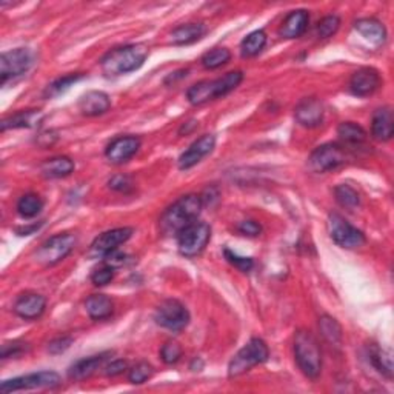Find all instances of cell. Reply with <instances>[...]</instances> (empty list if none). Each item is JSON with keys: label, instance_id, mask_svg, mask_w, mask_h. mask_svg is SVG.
Listing matches in <instances>:
<instances>
[{"label": "cell", "instance_id": "obj_3", "mask_svg": "<svg viewBox=\"0 0 394 394\" xmlns=\"http://www.w3.org/2000/svg\"><path fill=\"white\" fill-rule=\"evenodd\" d=\"M242 80H244L242 71H231L226 73L221 79L202 80L199 83H195L187 93L188 102L195 106L208 104L209 100L219 99L231 93L233 90H236L240 85Z\"/></svg>", "mask_w": 394, "mask_h": 394}, {"label": "cell", "instance_id": "obj_16", "mask_svg": "<svg viewBox=\"0 0 394 394\" xmlns=\"http://www.w3.org/2000/svg\"><path fill=\"white\" fill-rule=\"evenodd\" d=\"M296 121L307 128L319 127L324 121V105L319 99L307 97L300 100L295 110Z\"/></svg>", "mask_w": 394, "mask_h": 394}, {"label": "cell", "instance_id": "obj_29", "mask_svg": "<svg viewBox=\"0 0 394 394\" xmlns=\"http://www.w3.org/2000/svg\"><path fill=\"white\" fill-rule=\"evenodd\" d=\"M338 134L348 145H360L367 140V131L355 122H342L338 128Z\"/></svg>", "mask_w": 394, "mask_h": 394}, {"label": "cell", "instance_id": "obj_37", "mask_svg": "<svg viewBox=\"0 0 394 394\" xmlns=\"http://www.w3.org/2000/svg\"><path fill=\"white\" fill-rule=\"evenodd\" d=\"M154 370H153V367H151L148 362H139L134 365L130 373H128V379L131 383H144L147 382L151 376H153Z\"/></svg>", "mask_w": 394, "mask_h": 394}, {"label": "cell", "instance_id": "obj_38", "mask_svg": "<svg viewBox=\"0 0 394 394\" xmlns=\"http://www.w3.org/2000/svg\"><path fill=\"white\" fill-rule=\"evenodd\" d=\"M161 357L165 364L173 365L176 362H179V359L182 357V347L179 342L176 340H168L165 342L161 348Z\"/></svg>", "mask_w": 394, "mask_h": 394}, {"label": "cell", "instance_id": "obj_23", "mask_svg": "<svg viewBox=\"0 0 394 394\" xmlns=\"http://www.w3.org/2000/svg\"><path fill=\"white\" fill-rule=\"evenodd\" d=\"M371 131L374 139L381 142H387L393 137L394 131V123H393V111L391 108L385 106L377 110L373 116V123H371Z\"/></svg>", "mask_w": 394, "mask_h": 394}, {"label": "cell", "instance_id": "obj_40", "mask_svg": "<svg viewBox=\"0 0 394 394\" xmlns=\"http://www.w3.org/2000/svg\"><path fill=\"white\" fill-rule=\"evenodd\" d=\"M225 257H226V261H228L231 265H234V266L238 268V270L244 271V273H248L251 268H253V265H254L253 264V259L238 256V254L231 253L230 250H225Z\"/></svg>", "mask_w": 394, "mask_h": 394}, {"label": "cell", "instance_id": "obj_46", "mask_svg": "<svg viewBox=\"0 0 394 394\" xmlns=\"http://www.w3.org/2000/svg\"><path fill=\"white\" fill-rule=\"evenodd\" d=\"M128 368V365H127V362H125V360H113L111 364H108L106 367H105V374L106 376H119V374H122L125 370H127Z\"/></svg>", "mask_w": 394, "mask_h": 394}, {"label": "cell", "instance_id": "obj_26", "mask_svg": "<svg viewBox=\"0 0 394 394\" xmlns=\"http://www.w3.org/2000/svg\"><path fill=\"white\" fill-rule=\"evenodd\" d=\"M205 35V27L202 23H187L180 25L171 32L173 45H190L195 44Z\"/></svg>", "mask_w": 394, "mask_h": 394}, {"label": "cell", "instance_id": "obj_24", "mask_svg": "<svg viewBox=\"0 0 394 394\" xmlns=\"http://www.w3.org/2000/svg\"><path fill=\"white\" fill-rule=\"evenodd\" d=\"M40 171L47 179H62L74 171V162L66 156L51 157L42 164Z\"/></svg>", "mask_w": 394, "mask_h": 394}, {"label": "cell", "instance_id": "obj_18", "mask_svg": "<svg viewBox=\"0 0 394 394\" xmlns=\"http://www.w3.org/2000/svg\"><path fill=\"white\" fill-rule=\"evenodd\" d=\"M381 85V75L374 68H360L350 79V88L356 96H370Z\"/></svg>", "mask_w": 394, "mask_h": 394}, {"label": "cell", "instance_id": "obj_25", "mask_svg": "<svg viewBox=\"0 0 394 394\" xmlns=\"http://www.w3.org/2000/svg\"><path fill=\"white\" fill-rule=\"evenodd\" d=\"M85 308L91 319L104 321L113 314L114 304L113 300L105 295H93L87 299Z\"/></svg>", "mask_w": 394, "mask_h": 394}, {"label": "cell", "instance_id": "obj_28", "mask_svg": "<svg viewBox=\"0 0 394 394\" xmlns=\"http://www.w3.org/2000/svg\"><path fill=\"white\" fill-rule=\"evenodd\" d=\"M37 117H39L37 110L19 111L10 117H5L2 121V125H0V128H2V131H6L10 128H30L36 123Z\"/></svg>", "mask_w": 394, "mask_h": 394}, {"label": "cell", "instance_id": "obj_30", "mask_svg": "<svg viewBox=\"0 0 394 394\" xmlns=\"http://www.w3.org/2000/svg\"><path fill=\"white\" fill-rule=\"evenodd\" d=\"M266 45V35L262 30L253 31L248 35L240 45V53L244 57H254L262 51Z\"/></svg>", "mask_w": 394, "mask_h": 394}, {"label": "cell", "instance_id": "obj_13", "mask_svg": "<svg viewBox=\"0 0 394 394\" xmlns=\"http://www.w3.org/2000/svg\"><path fill=\"white\" fill-rule=\"evenodd\" d=\"M133 236V228L128 226H122V228H114L110 231H105L100 234L99 238L91 245L90 254L94 257H105L108 253L119 248Z\"/></svg>", "mask_w": 394, "mask_h": 394}, {"label": "cell", "instance_id": "obj_1", "mask_svg": "<svg viewBox=\"0 0 394 394\" xmlns=\"http://www.w3.org/2000/svg\"><path fill=\"white\" fill-rule=\"evenodd\" d=\"M202 207L204 202L200 196H182L168 209H165L161 221H159L161 231L165 236H178L183 228H187L188 225L196 222L200 211H202Z\"/></svg>", "mask_w": 394, "mask_h": 394}, {"label": "cell", "instance_id": "obj_7", "mask_svg": "<svg viewBox=\"0 0 394 394\" xmlns=\"http://www.w3.org/2000/svg\"><path fill=\"white\" fill-rule=\"evenodd\" d=\"M176 238H178L179 253L182 256L196 257L208 245L209 238H211V228L204 222H195L183 228Z\"/></svg>", "mask_w": 394, "mask_h": 394}, {"label": "cell", "instance_id": "obj_32", "mask_svg": "<svg viewBox=\"0 0 394 394\" xmlns=\"http://www.w3.org/2000/svg\"><path fill=\"white\" fill-rule=\"evenodd\" d=\"M319 330L326 342L339 347L342 343V328L336 319L330 316H322L319 319Z\"/></svg>", "mask_w": 394, "mask_h": 394}, {"label": "cell", "instance_id": "obj_12", "mask_svg": "<svg viewBox=\"0 0 394 394\" xmlns=\"http://www.w3.org/2000/svg\"><path fill=\"white\" fill-rule=\"evenodd\" d=\"M347 162V153L338 144H325L317 147L308 159L309 168L316 173H326L339 168Z\"/></svg>", "mask_w": 394, "mask_h": 394}, {"label": "cell", "instance_id": "obj_9", "mask_svg": "<svg viewBox=\"0 0 394 394\" xmlns=\"http://www.w3.org/2000/svg\"><path fill=\"white\" fill-rule=\"evenodd\" d=\"M62 383L61 376L54 371H39L27 376L14 377V379L5 381L0 385L2 393H13L22 390H36V388H56Z\"/></svg>", "mask_w": 394, "mask_h": 394}, {"label": "cell", "instance_id": "obj_4", "mask_svg": "<svg viewBox=\"0 0 394 394\" xmlns=\"http://www.w3.org/2000/svg\"><path fill=\"white\" fill-rule=\"evenodd\" d=\"M296 362L309 379H317L322 371V353L316 338L309 331L300 330L295 336Z\"/></svg>", "mask_w": 394, "mask_h": 394}, {"label": "cell", "instance_id": "obj_41", "mask_svg": "<svg viewBox=\"0 0 394 394\" xmlns=\"http://www.w3.org/2000/svg\"><path fill=\"white\" fill-rule=\"evenodd\" d=\"M28 345L23 342H18L14 340L11 343H5L2 347V359H8V357H18L23 353H27Z\"/></svg>", "mask_w": 394, "mask_h": 394}, {"label": "cell", "instance_id": "obj_43", "mask_svg": "<svg viewBox=\"0 0 394 394\" xmlns=\"http://www.w3.org/2000/svg\"><path fill=\"white\" fill-rule=\"evenodd\" d=\"M110 188H113L114 191L128 192L133 188V182L128 176H114L110 180Z\"/></svg>", "mask_w": 394, "mask_h": 394}, {"label": "cell", "instance_id": "obj_39", "mask_svg": "<svg viewBox=\"0 0 394 394\" xmlns=\"http://www.w3.org/2000/svg\"><path fill=\"white\" fill-rule=\"evenodd\" d=\"M114 279V268L110 265H104L102 268H97V270L91 276V281L96 285V287H105V285L110 283Z\"/></svg>", "mask_w": 394, "mask_h": 394}, {"label": "cell", "instance_id": "obj_17", "mask_svg": "<svg viewBox=\"0 0 394 394\" xmlns=\"http://www.w3.org/2000/svg\"><path fill=\"white\" fill-rule=\"evenodd\" d=\"M45 307L47 299L44 296L37 295V293H27V295H22L16 300L14 313L22 317V319L35 321L44 314Z\"/></svg>", "mask_w": 394, "mask_h": 394}, {"label": "cell", "instance_id": "obj_27", "mask_svg": "<svg viewBox=\"0 0 394 394\" xmlns=\"http://www.w3.org/2000/svg\"><path fill=\"white\" fill-rule=\"evenodd\" d=\"M368 356H370V360L376 370L387 377V379H391L393 377V356L390 351L383 350L379 345L373 343V345H370V348H368Z\"/></svg>", "mask_w": 394, "mask_h": 394}, {"label": "cell", "instance_id": "obj_35", "mask_svg": "<svg viewBox=\"0 0 394 394\" xmlns=\"http://www.w3.org/2000/svg\"><path fill=\"white\" fill-rule=\"evenodd\" d=\"M340 27V19L338 16H326L316 27V35L319 39H328L338 32Z\"/></svg>", "mask_w": 394, "mask_h": 394}, {"label": "cell", "instance_id": "obj_6", "mask_svg": "<svg viewBox=\"0 0 394 394\" xmlns=\"http://www.w3.org/2000/svg\"><path fill=\"white\" fill-rule=\"evenodd\" d=\"M75 236L70 233L56 234V236L45 240L36 251L37 264L44 266H53L68 256L74 250Z\"/></svg>", "mask_w": 394, "mask_h": 394}, {"label": "cell", "instance_id": "obj_44", "mask_svg": "<svg viewBox=\"0 0 394 394\" xmlns=\"http://www.w3.org/2000/svg\"><path fill=\"white\" fill-rule=\"evenodd\" d=\"M238 230L240 234H244V236H251V238H256L261 234L262 228H261V225H259L257 222L254 221H244V222H240L239 226H238Z\"/></svg>", "mask_w": 394, "mask_h": 394}, {"label": "cell", "instance_id": "obj_31", "mask_svg": "<svg viewBox=\"0 0 394 394\" xmlns=\"http://www.w3.org/2000/svg\"><path fill=\"white\" fill-rule=\"evenodd\" d=\"M42 208H44V200L35 192H28V195L22 196L18 202V213L25 219L36 217L42 211Z\"/></svg>", "mask_w": 394, "mask_h": 394}, {"label": "cell", "instance_id": "obj_34", "mask_svg": "<svg viewBox=\"0 0 394 394\" xmlns=\"http://www.w3.org/2000/svg\"><path fill=\"white\" fill-rule=\"evenodd\" d=\"M334 196H336L338 204L347 209H355L360 204L357 191L353 187L347 185V183H342V185L334 188Z\"/></svg>", "mask_w": 394, "mask_h": 394}, {"label": "cell", "instance_id": "obj_19", "mask_svg": "<svg viewBox=\"0 0 394 394\" xmlns=\"http://www.w3.org/2000/svg\"><path fill=\"white\" fill-rule=\"evenodd\" d=\"M113 356V351H105V353H100L91 357L80 359L78 362L73 364L68 370V377L71 381H83L87 377L93 376L100 367H104L108 359Z\"/></svg>", "mask_w": 394, "mask_h": 394}, {"label": "cell", "instance_id": "obj_33", "mask_svg": "<svg viewBox=\"0 0 394 394\" xmlns=\"http://www.w3.org/2000/svg\"><path fill=\"white\" fill-rule=\"evenodd\" d=\"M231 59V53L228 51L226 48H214V49H209L208 53H205L200 59V62H202L204 68L207 70H216V68H221L225 63H228Z\"/></svg>", "mask_w": 394, "mask_h": 394}, {"label": "cell", "instance_id": "obj_5", "mask_svg": "<svg viewBox=\"0 0 394 394\" xmlns=\"http://www.w3.org/2000/svg\"><path fill=\"white\" fill-rule=\"evenodd\" d=\"M270 356L266 343L262 339H251L244 348L238 351V355L231 359L228 365V376L238 377L250 371L251 368L264 364Z\"/></svg>", "mask_w": 394, "mask_h": 394}, {"label": "cell", "instance_id": "obj_2", "mask_svg": "<svg viewBox=\"0 0 394 394\" xmlns=\"http://www.w3.org/2000/svg\"><path fill=\"white\" fill-rule=\"evenodd\" d=\"M148 57V47L144 44H133L111 49L100 61V68L106 78L128 74L139 70Z\"/></svg>", "mask_w": 394, "mask_h": 394}, {"label": "cell", "instance_id": "obj_10", "mask_svg": "<svg viewBox=\"0 0 394 394\" xmlns=\"http://www.w3.org/2000/svg\"><path fill=\"white\" fill-rule=\"evenodd\" d=\"M156 322L164 328L179 333L187 328L190 322V313L185 305L176 299H166L157 307L154 314Z\"/></svg>", "mask_w": 394, "mask_h": 394}, {"label": "cell", "instance_id": "obj_8", "mask_svg": "<svg viewBox=\"0 0 394 394\" xmlns=\"http://www.w3.org/2000/svg\"><path fill=\"white\" fill-rule=\"evenodd\" d=\"M330 238L342 248L355 250L365 244V234L351 225L338 213H331L326 221Z\"/></svg>", "mask_w": 394, "mask_h": 394}, {"label": "cell", "instance_id": "obj_36", "mask_svg": "<svg viewBox=\"0 0 394 394\" xmlns=\"http://www.w3.org/2000/svg\"><path fill=\"white\" fill-rule=\"evenodd\" d=\"M83 78L82 74H70V75H63V78L61 79H57L54 80L51 85H49L45 91V94L48 97H53V96H57V94H61L63 93V91L68 90L73 83H75L78 80H80Z\"/></svg>", "mask_w": 394, "mask_h": 394}, {"label": "cell", "instance_id": "obj_21", "mask_svg": "<svg viewBox=\"0 0 394 394\" xmlns=\"http://www.w3.org/2000/svg\"><path fill=\"white\" fill-rule=\"evenodd\" d=\"M309 16L305 10L291 11L287 18H285L282 27L279 30V35L285 39H296L300 37L308 28Z\"/></svg>", "mask_w": 394, "mask_h": 394}, {"label": "cell", "instance_id": "obj_15", "mask_svg": "<svg viewBox=\"0 0 394 394\" xmlns=\"http://www.w3.org/2000/svg\"><path fill=\"white\" fill-rule=\"evenodd\" d=\"M140 148V139L134 136H122L114 139L110 145L106 147L105 156L108 161L116 165L128 162L130 159L137 153Z\"/></svg>", "mask_w": 394, "mask_h": 394}, {"label": "cell", "instance_id": "obj_42", "mask_svg": "<svg viewBox=\"0 0 394 394\" xmlns=\"http://www.w3.org/2000/svg\"><path fill=\"white\" fill-rule=\"evenodd\" d=\"M71 343H73V339L68 338V336H63V338H57L54 340L49 342V345H48V351L51 355H61L63 353V351L68 350L71 347Z\"/></svg>", "mask_w": 394, "mask_h": 394}, {"label": "cell", "instance_id": "obj_14", "mask_svg": "<svg viewBox=\"0 0 394 394\" xmlns=\"http://www.w3.org/2000/svg\"><path fill=\"white\" fill-rule=\"evenodd\" d=\"M216 147V137L213 134H205L196 142H192L190 148L182 153L179 157V168L180 170H190L192 166L197 165L204 157L211 154V151Z\"/></svg>", "mask_w": 394, "mask_h": 394}, {"label": "cell", "instance_id": "obj_11", "mask_svg": "<svg viewBox=\"0 0 394 394\" xmlns=\"http://www.w3.org/2000/svg\"><path fill=\"white\" fill-rule=\"evenodd\" d=\"M32 61H35V56L28 48H16L0 56V82L2 85L10 79L27 73L31 68Z\"/></svg>", "mask_w": 394, "mask_h": 394}, {"label": "cell", "instance_id": "obj_20", "mask_svg": "<svg viewBox=\"0 0 394 394\" xmlns=\"http://www.w3.org/2000/svg\"><path fill=\"white\" fill-rule=\"evenodd\" d=\"M111 106V100L104 91H88L79 100V111L83 116L96 117L105 114Z\"/></svg>", "mask_w": 394, "mask_h": 394}, {"label": "cell", "instance_id": "obj_45", "mask_svg": "<svg viewBox=\"0 0 394 394\" xmlns=\"http://www.w3.org/2000/svg\"><path fill=\"white\" fill-rule=\"evenodd\" d=\"M104 259H105V265L117 268V266H122L125 262H127V254L119 253V251L114 250V251H111V253H108Z\"/></svg>", "mask_w": 394, "mask_h": 394}, {"label": "cell", "instance_id": "obj_22", "mask_svg": "<svg viewBox=\"0 0 394 394\" xmlns=\"http://www.w3.org/2000/svg\"><path fill=\"white\" fill-rule=\"evenodd\" d=\"M355 30L373 47H381L387 40V30L376 19H359L355 23Z\"/></svg>", "mask_w": 394, "mask_h": 394}]
</instances>
